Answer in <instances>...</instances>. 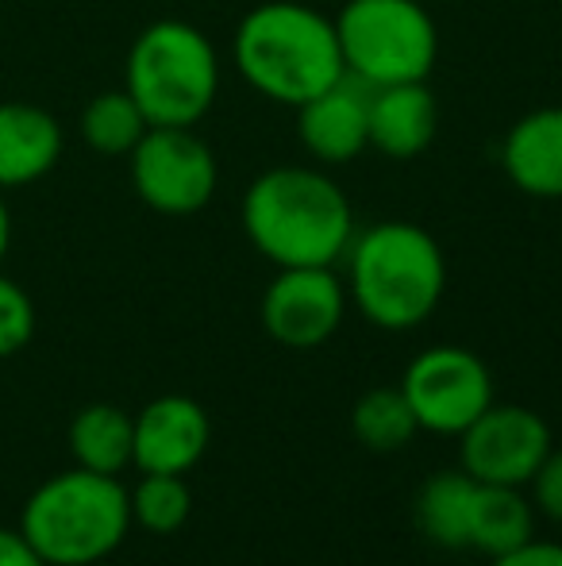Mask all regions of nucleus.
<instances>
[{"mask_svg":"<svg viewBox=\"0 0 562 566\" xmlns=\"http://www.w3.org/2000/svg\"><path fill=\"white\" fill-rule=\"evenodd\" d=\"M240 220L274 266H336L354 239V209L320 166H271L247 186Z\"/></svg>","mask_w":562,"mask_h":566,"instance_id":"1","label":"nucleus"},{"mask_svg":"<svg viewBox=\"0 0 562 566\" xmlns=\"http://www.w3.org/2000/svg\"><path fill=\"white\" fill-rule=\"evenodd\" d=\"M240 77L285 108H300L347 77L336 20L305 0H266L240 20L232 39Z\"/></svg>","mask_w":562,"mask_h":566,"instance_id":"2","label":"nucleus"},{"mask_svg":"<svg viewBox=\"0 0 562 566\" xmlns=\"http://www.w3.org/2000/svg\"><path fill=\"white\" fill-rule=\"evenodd\" d=\"M351 301L370 324L409 332L439 308L447 290V259L432 231L413 220H382L351 239Z\"/></svg>","mask_w":562,"mask_h":566,"instance_id":"3","label":"nucleus"},{"mask_svg":"<svg viewBox=\"0 0 562 566\" xmlns=\"http://www.w3.org/2000/svg\"><path fill=\"white\" fill-rule=\"evenodd\" d=\"M131 528V493L97 470L46 478L20 513V532L51 566H93L116 552Z\"/></svg>","mask_w":562,"mask_h":566,"instance_id":"4","label":"nucleus"},{"mask_svg":"<svg viewBox=\"0 0 562 566\" xmlns=\"http://www.w3.org/2000/svg\"><path fill=\"white\" fill-rule=\"evenodd\" d=\"M124 90L150 127H197L220 93V54L197 23L155 20L136 35Z\"/></svg>","mask_w":562,"mask_h":566,"instance_id":"5","label":"nucleus"},{"mask_svg":"<svg viewBox=\"0 0 562 566\" xmlns=\"http://www.w3.org/2000/svg\"><path fill=\"white\" fill-rule=\"evenodd\" d=\"M339 51L354 82H427L439 62V28L421 0H347L336 15Z\"/></svg>","mask_w":562,"mask_h":566,"instance_id":"6","label":"nucleus"},{"mask_svg":"<svg viewBox=\"0 0 562 566\" xmlns=\"http://www.w3.org/2000/svg\"><path fill=\"white\" fill-rule=\"evenodd\" d=\"M128 158L136 197L162 217H193L216 197V155L193 127H147Z\"/></svg>","mask_w":562,"mask_h":566,"instance_id":"7","label":"nucleus"},{"mask_svg":"<svg viewBox=\"0 0 562 566\" xmlns=\"http://www.w3.org/2000/svg\"><path fill=\"white\" fill-rule=\"evenodd\" d=\"M416 424L432 436H463L494 405L489 366L466 347H427L401 378Z\"/></svg>","mask_w":562,"mask_h":566,"instance_id":"8","label":"nucleus"},{"mask_svg":"<svg viewBox=\"0 0 562 566\" xmlns=\"http://www.w3.org/2000/svg\"><path fill=\"white\" fill-rule=\"evenodd\" d=\"M458 440V459L474 482L517 490L532 482L555 448L548 420L524 405H489Z\"/></svg>","mask_w":562,"mask_h":566,"instance_id":"9","label":"nucleus"},{"mask_svg":"<svg viewBox=\"0 0 562 566\" xmlns=\"http://www.w3.org/2000/svg\"><path fill=\"white\" fill-rule=\"evenodd\" d=\"M258 313L271 339L308 350L339 332L347 316V290L331 266H285L266 285Z\"/></svg>","mask_w":562,"mask_h":566,"instance_id":"10","label":"nucleus"},{"mask_svg":"<svg viewBox=\"0 0 562 566\" xmlns=\"http://www.w3.org/2000/svg\"><path fill=\"white\" fill-rule=\"evenodd\" d=\"M212 440L209 412L193 397H155L136 417V462L142 474H189Z\"/></svg>","mask_w":562,"mask_h":566,"instance_id":"11","label":"nucleus"},{"mask_svg":"<svg viewBox=\"0 0 562 566\" xmlns=\"http://www.w3.org/2000/svg\"><path fill=\"white\" fill-rule=\"evenodd\" d=\"M297 135L316 166H347L370 147V85L339 77L297 108Z\"/></svg>","mask_w":562,"mask_h":566,"instance_id":"12","label":"nucleus"},{"mask_svg":"<svg viewBox=\"0 0 562 566\" xmlns=\"http://www.w3.org/2000/svg\"><path fill=\"white\" fill-rule=\"evenodd\" d=\"M501 170L524 197L562 201V105L532 108L505 132Z\"/></svg>","mask_w":562,"mask_h":566,"instance_id":"13","label":"nucleus"},{"mask_svg":"<svg viewBox=\"0 0 562 566\" xmlns=\"http://www.w3.org/2000/svg\"><path fill=\"white\" fill-rule=\"evenodd\" d=\"M439 132V101L427 82L370 90V147L393 163L421 158Z\"/></svg>","mask_w":562,"mask_h":566,"instance_id":"14","label":"nucleus"},{"mask_svg":"<svg viewBox=\"0 0 562 566\" xmlns=\"http://www.w3.org/2000/svg\"><path fill=\"white\" fill-rule=\"evenodd\" d=\"M66 135L46 108L28 101L0 105V189H20L59 166Z\"/></svg>","mask_w":562,"mask_h":566,"instance_id":"15","label":"nucleus"},{"mask_svg":"<svg viewBox=\"0 0 562 566\" xmlns=\"http://www.w3.org/2000/svg\"><path fill=\"white\" fill-rule=\"evenodd\" d=\"M70 454L77 467L120 478L136 462V417L120 405H85L70 420Z\"/></svg>","mask_w":562,"mask_h":566,"instance_id":"16","label":"nucleus"},{"mask_svg":"<svg viewBox=\"0 0 562 566\" xmlns=\"http://www.w3.org/2000/svg\"><path fill=\"white\" fill-rule=\"evenodd\" d=\"M478 482L458 470H439L424 482L416 497V528L424 532L427 544L443 552H466L470 547V513Z\"/></svg>","mask_w":562,"mask_h":566,"instance_id":"17","label":"nucleus"},{"mask_svg":"<svg viewBox=\"0 0 562 566\" xmlns=\"http://www.w3.org/2000/svg\"><path fill=\"white\" fill-rule=\"evenodd\" d=\"M536 539V505L517 485H481L474 493L470 547L489 559L509 555Z\"/></svg>","mask_w":562,"mask_h":566,"instance_id":"18","label":"nucleus"},{"mask_svg":"<svg viewBox=\"0 0 562 566\" xmlns=\"http://www.w3.org/2000/svg\"><path fill=\"white\" fill-rule=\"evenodd\" d=\"M351 432L367 451L393 454L421 432V424H416L401 386H390V389H370V394H362L359 401H354Z\"/></svg>","mask_w":562,"mask_h":566,"instance_id":"19","label":"nucleus"},{"mask_svg":"<svg viewBox=\"0 0 562 566\" xmlns=\"http://www.w3.org/2000/svg\"><path fill=\"white\" fill-rule=\"evenodd\" d=\"M82 139L89 143L97 155L120 158L131 155L139 147V139L147 135V116L139 113V105L131 101L128 90H105L85 105L82 113Z\"/></svg>","mask_w":562,"mask_h":566,"instance_id":"20","label":"nucleus"},{"mask_svg":"<svg viewBox=\"0 0 562 566\" xmlns=\"http://www.w3.org/2000/svg\"><path fill=\"white\" fill-rule=\"evenodd\" d=\"M131 493V524L170 536L193 513V490L185 485V474H142Z\"/></svg>","mask_w":562,"mask_h":566,"instance_id":"21","label":"nucleus"},{"mask_svg":"<svg viewBox=\"0 0 562 566\" xmlns=\"http://www.w3.org/2000/svg\"><path fill=\"white\" fill-rule=\"evenodd\" d=\"M35 336V305L28 290L0 274V358H12Z\"/></svg>","mask_w":562,"mask_h":566,"instance_id":"22","label":"nucleus"},{"mask_svg":"<svg viewBox=\"0 0 562 566\" xmlns=\"http://www.w3.org/2000/svg\"><path fill=\"white\" fill-rule=\"evenodd\" d=\"M528 485H532V505L548 521L562 524V451L551 448V454L543 459V467L536 470V478Z\"/></svg>","mask_w":562,"mask_h":566,"instance_id":"23","label":"nucleus"},{"mask_svg":"<svg viewBox=\"0 0 562 566\" xmlns=\"http://www.w3.org/2000/svg\"><path fill=\"white\" fill-rule=\"evenodd\" d=\"M489 566H562V544H551V539H528L524 547L509 555H497Z\"/></svg>","mask_w":562,"mask_h":566,"instance_id":"24","label":"nucleus"},{"mask_svg":"<svg viewBox=\"0 0 562 566\" xmlns=\"http://www.w3.org/2000/svg\"><path fill=\"white\" fill-rule=\"evenodd\" d=\"M0 566H51L20 528H0Z\"/></svg>","mask_w":562,"mask_h":566,"instance_id":"25","label":"nucleus"},{"mask_svg":"<svg viewBox=\"0 0 562 566\" xmlns=\"http://www.w3.org/2000/svg\"><path fill=\"white\" fill-rule=\"evenodd\" d=\"M8 243H12V212H8L4 189H0V262H4V254H8Z\"/></svg>","mask_w":562,"mask_h":566,"instance_id":"26","label":"nucleus"}]
</instances>
